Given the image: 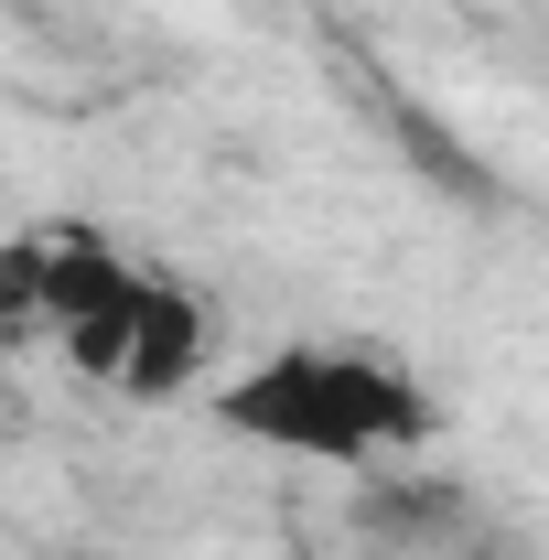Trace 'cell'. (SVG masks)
Masks as SVG:
<instances>
[{
    "mask_svg": "<svg viewBox=\"0 0 549 560\" xmlns=\"http://www.w3.org/2000/svg\"><path fill=\"white\" fill-rule=\"evenodd\" d=\"M226 431L270 442V453H313V464H388L431 442V399L420 377L377 366L344 346H280L270 366H248L226 388Z\"/></svg>",
    "mask_w": 549,
    "mask_h": 560,
    "instance_id": "obj_1",
    "label": "cell"
},
{
    "mask_svg": "<svg viewBox=\"0 0 549 560\" xmlns=\"http://www.w3.org/2000/svg\"><path fill=\"white\" fill-rule=\"evenodd\" d=\"M66 346L75 377H97V388H130V399H184L195 388V366H206V302L184 291V280L162 270H130V291L108 302V313H86Z\"/></svg>",
    "mask_w": 549,
    "mask_h": 560,
    "instance_id": "obj_2",
    "label": "cell"
},
{
    "mask_svg": "<svg viewBox=\"0 0 549 560\" xmlns=\"http://www.w3.org/2000/svg\"><path fill=\"white\" fill-rule=\"evenodd\" d=\"M130 291V259L97 226H33L0 248V335H75L86 313H108Z\"/></svg>",
    "mask_w": 549,
    "mask_h": 560,
    "instance_id": "obj_3",
    "label": "cell"
}]
</instances>
